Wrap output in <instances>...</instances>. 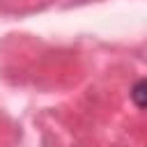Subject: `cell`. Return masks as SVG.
<instances>
[{
  "mask_svg": "<svg viewBox=\"0 0 147 147\" xmlns=\"http://www.w3.org/2000/svg\"><path fill=\"white\" fill-rule=\"evenodd\" d=\"M131 101H133L138 108L147 110V78H140V80L131 87Z\"/></svg>",
  "mask_w": 147,
  "mask_h": 147,
  "instance_id": "1",
  "label": "cell"
}]
</instances>
